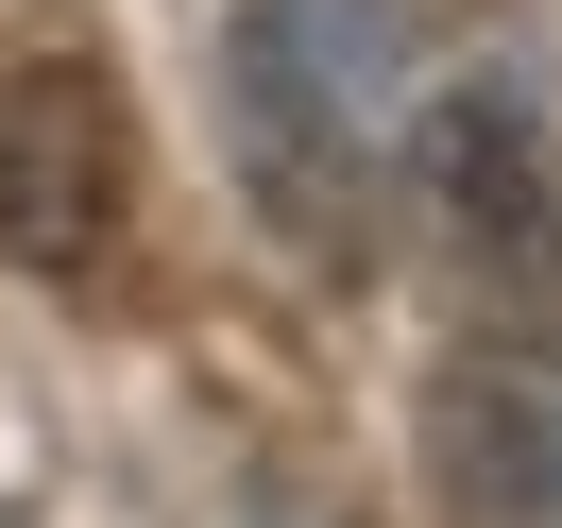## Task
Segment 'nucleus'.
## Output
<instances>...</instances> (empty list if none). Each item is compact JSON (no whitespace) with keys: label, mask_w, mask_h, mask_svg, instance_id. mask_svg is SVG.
I'll use <instances>...</instances> for the list:
<instances>
[{"label":"nucleus","mask_w":562,"mask_h":528,"mask_svg":"<svg viewBox=\"0 0 562 528\" xmlns=\"http://www.w3.org/2000/svg\"><path fill=\"white\" fill-rule=\"evenodd\" d=\"M409 52L358 18V0H239L222 35V120H239V188L307 273L375 256V103Z\"/></svg>","instance_id":"f257e3e1"},{"label":"nucleus","mask_w":562,"mask_h":528,"mask_svg":"<svg viewBox=\"0 0 562 528\" xmlns=\"http://www.w3.org/2000/svg\"><path fill=\"white\" fill-rule=\"evenodd\" d=\"M409 239L460 341H562V120L528 86H443L409 137Z\"/></svg>","instance_id":"f03ea898"},{"label":"nucleus","mask_w":562,"mask_h":528,"mask_svg":"<svg viewBox=\"0 0 562 528\" xmlns=\"http://www.w3.org/2000/svg\"><path fill=\"white\" fill-rule=\"evenodd\" d=\"M0 256L69 307L137 273V103L103 52H18L0 86Z\"/></svg>","instance_id":"7ed1b4c3"},{"label":"nucleus","mask_w":562,"mask_h":528,"mask_svg":"<svg viewBox=\"0 0 562 528\" xmlns=\"http://www.w3.org/2000/svg\"><path fill=\"white\" fill-rule=\"evenodd\" d=\"M426 512L562 528V341H460L426 375Z\"/></svg>","instance_id":"20e7f679"},{"label":"nucleus","mask_w":562,"mask_h":528,"mask_svg":"<svg viewBox=\"0 0 562 528\" xmlns=\"http://www.w3.org/2000/svg\"><path fill=\"white\" fill-rule=\"evenodd\" d=\"M0 528H18V494H0Z\"/></svg>","instance_id":"39448f33"}]
</instances>
